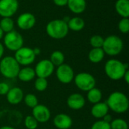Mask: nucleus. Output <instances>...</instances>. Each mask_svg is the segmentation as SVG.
I'll use <instances>...</instances> for the list:
<instances>
[{
    "label": "nucleus",
    "mask_w": 129,
    "mask_h": 129,
    "mask_svg": "<svg viewBox=\"0 0 129 129\" xmlns=\"http://www.w3.org/2000/svg\"><path fill=\"white\" fill-rule=\"evenodd\" d=\"M74 83L78 89L82 91H88L96 86V79L93 75L89 73H79L74 76Z\"/></svg>",
    "instance_id": "obj_7"
},
{
    "label": "nucleus",
    "mask_w": 129,
    "mask_h": 129,
    "mask_svg": "<svg viewBox=\"0 0 129 129\" xmlns=\"http://www.w3.org/2000/svg\"><path fill=\"white\" fill-rule=\"evenodd\" d=\"M50 61L52 63V64L54 66V67H59L60 66L61 64L64 63V61H65V56H64V54L60 51H53L51 54V56H50Z\"/></svg>",
    "instance_id": "obj_24"
},
{
    "label": "nucleus",
    "mask_w": 129,
    "mask_h": 129,
    "mask_svg": "<svg viewBox=\"0 0 129 129\" xmlns=\"http://www.w3.org/2000/svg\"><path fill=\"white\" fill-rule=\"evenodd\" d=\"M5 96H6L7 101L10 104L17 105L23 101L24 94L21 88L18 87H14L9 89L8 92Z\"/></svg>",
    "instance_id": "obj_16"
},
{
    "label": "nucleus",
    "mask_w": 129,
    "mask_h": 129,
    "mask_svg": "<svg viewBox=\"0 0 129 129\" xmlns=\"http://www.w3.org/2000/svg\"><path fill=\"white\" fill-rule=\"evenodd\" d=\"M10 89V87L8 83L2 82H0V95L1 96H5L7 93L8 92Z\"/></svg>",
    "instance_id": "obj_33"
},
{
    "label": "nucleus",
    "mask_w": 129,
    "mask_h": 129,
    "mask_svg": "<svg viewBox=\"0 0 129 129\" xmlns=\"http://www.w3.org/2000/svg\"><path fill=\"white\" fill-rule=\"evenodd\" d=\"M53 124L57 129H70L73 125V119L66 113H59L54 117Z\"/></svg>",
    "instance_id": "obj_15"
},
{
    "label": "nucleus",
    "mask_w": 129,
    "mask_h": 129,
    "mask_svg": "<svg viewBox=\"0 0 129 129\" xmlns=\"http://www.w3.org/2000/svg\"><path fill=\"white\" fill-rule=\"evenodd\" d=\"M23 123L26 129H36L39 125V122L32 115L26 116L24 119Z\"/></svg>",
    "instance_id": "obj_29"
},
{
    "label": "nucleus",
    "mask_w": 129,
    "mask_h": 129,
    "mask_svg": "<svg viewBox=\"0 0 129 129\" xmlns=\"http://www.w3.org/2000/svg\"><path fill=\"white\" fill-rule=\"evenodd\" d=\"M91 129H111L110 123L106 122L103 119H98L93 123Z\"/></svg>",
    "instance_id": "obj_32"
},
{
    "label": "nucleus",
    "mask_w": 129,
    "mask_h": 129,
    "mask_svg": "<svg viewBox=\"0 0 129 129\" xmlns=\"http://www.w3.org/2000/svg\"><path fill=\"white\" fill-rule=\"evenodd\" d=\"M102 97L103 95L101 91L96 87L87 91V100L92 104L101 102Z\"/></svg>",
    "instance_id": "obj_23"
},
{
    "label": "nucleus",
    "mask_w": 129,
    "mask_h": 129,
    "mask_svg": "<svg viewBox=\"0 0 129 129\" xmlns=\"http://www.w3.org/2000/svg\"><path fill=\"white\" fill-rule=\"evenodd\" d=\"M86 103V100L83 95L79 93L71 94L67 99V107L73 110H79L82 109Z\"/></svg>",
    "instance_id": "obj_14"
},
{
    "label": "nucleus",
    "mask_w": 129,
    "mask_h": 129,
    "mask_svg": "<svg viewBox=\"0 0 129 129\" xmlns=\"http://www.w3.org/2000/svg\"><path fill=\"white\" fill-rule=\"evenodd\" d=\"M19 8L18 0H0V16L11 17Z\"/></svg>",
    "instance_id": "obj_11"
},
{
    "label": "nucleus",
    "mask_w": 129,
    "mask_h": 129,
    "mask_svg": "<svg viewBox=\"0 0 129 129\" xmlns=\"http://www.w3.org/2000/svg\"><path fill=\"white\" fill-rule=\"evenodd\" d=\"M54 68L55 67L52 64L49 59L41 60L36 64L34 68L36 76L47 79L53 74Z\"/></svg>",
    "instance_id": "obj_9"
},
{
    "label": "nucleus",
    "mask_w": 129,
    "mask_h": 129,
    "mask_svg": "<svg viewBox=\"0 0 129 129\" xmlns=\"http://www.w3.org/2000/svg\"><path fill=\"white\" fill-rule=\"evenodd\" d=\"M24 104H26V107H29V108H34L36 105L39 104V101L37 97L33 94H27L26 95H25L23 97V100Z\"/></svg>",
    "instance_id": "obj_27"
},
{
    "label": "nucleus",
    "mask_w": 129,
    "mask_h": 129,
    "mask_svg": "<svg viewBox=\"0 0 129 129\" xmlns=\"http://www.w3.org/2000/svg\"><path fill=\"white\" fill-rule=\"evenodd\" d=\"M0 28L3 33H8L14 30V22L11 17H2L0 20Z\"/></svg>",
    "instance_id": "obj_25"
},
{
    "label": "nucleus",
    "mask_w": 129,
    "mask_h": 129,
    "mask_svg": "<svg viewBox=\"0 0 129 129\" xmlns=\"http://www.w3.org/2000/svg\"><path fill=\"white\" fill-rule=\"evenodd\" d=\"M111 129H128V122L123 119H115L110 122Z\"/></svg>",
    "instance_id": "obj_28"
},
{
    "label": "nucleus",
    "mask_w": 129,
    "mask_h": 129,
    "mask_svg": "<svg viewBox=\"0 0 129 129\" xmlns=\"http://www.w3.org/2000/svg\"><path fill=\"white\" fill-rule=\"evenodd\" d=\"M14 57L20 66L28 67L34 63L36 56L35 55L33 48L23 46L15 51Z\"/></svg>",
    "instance_id": "obj_8"
},
{
    "label": "nucleus",
    "mask_w": 129,
    "mask_h": 129,
    "mask_svg": "<svg viewBox=\"0 0 129 129\" xmlns=\"http://www.w3.org/2000/svg\"><path fill=\"white\" fill-rule=\"evenodd\" d=\"M104 122H108V123H110L111 122H112V120H113V119H112V116H110L109 113H107L103 119H102Z\"/></svg>",
    "instance_id": "obj_35"
},
{
    "label": "nucleus",
    "mask_w": 129,
    "mask_h": 129,
    "mask_svg": "<svg viewBox=\"0 0 129 129\" xmlns=\"http://www.w3.org/2000/svg\"><path fill=\"white\" fill-rule=\"evenodd\" d=\"M68 0H53L54 5H56L58 7H64L67 5Z\"/></svg>",
    "instance_id": "obj_34"
},
{
    "label": "nucleus",
    "mask_w": 129,
    "mask_h": 129,
    "mask_svg": "<svg viewBox=\"0 0 129 129\" xmlns=\"http://www.w3.org/2000/svg\"><path fill=\"white\" fill-rule=\"evenodd\" d=\"M119 30L122 33H128L129 32V19L128 17H123L122 18L118 24Z\"/></svg>",
    "instance_id": "obj_31"
},
{
    "label": "nucleus",
    "mask_w": 129,
    "mask_h": 129,
    "mask_svg": "<svg viewBox=\"0 0 129 129\" xmlns=\"http://www.w3.org/2000/svg\"><path fill=\"white\" fill-rule=\"evenodd\" d=\"M109 107L106 102H98L93 104L91 109V114L97 119H102L107 113H109Z\"/></svg>",
    "instance_id": "obj_17"
},
{
    "label": "nucleus",
    "mask_w": 129,
    "mask_h": 129,
    "mask_svg": "<svg viewBox=\"0 0 129 129\" xmlns=\"http://www.w3.org/2000/svg\"><path fill=\"white\" fill-rule=\"evenodd\" d=\"M3 36H4V33H3V31L1 29V28H0V40L3 38Z\"/></svg>",
    "instance_id": "obj_40"
},
{
    "label": "nucleus",
    "mask_w": 129,
    "mask_h": 129,
    "mask_svg": "<svg viewBox=\"0 0 129 129\" xmlns=\"http://www.w3.org/2000/svg\"><path fill=\"white\" fill-rule=\"evenodd\" d=\"M128 70V65L117 59H110L104 65V72L107 76L113 81L122 79Z\"/></svg>",
    "instance_id": "obj_2"
},
{
    "label": "nucleus",
    "mask_w": 129,
    "mask_h": 129,
    "mask_svg": "<svg viewBox=\"0 0 129 129\" xmlns=\"http://www.w3.org/2000/svg\"><path fill=\"white\" fill-rule=\"evenodd\" d=\"M123 79H124V81L126 82V84H129V70H128L126 72H125V75H124V76H123V78H122Z\"/></svg>",
    "instance_id": "obj_36"
},
{
    "label": "nucleus",
    "mask_w": 129,
    "mask_h": 129,
    "mask_svg": "<svg viewBox=\"0 0 129 129\" xmlns=\"http://www.w3.org/2000/svg\"><path fill=\"white\" fill-rule=\"evenodd\" d=\"M67 6L72 13L79 14L85 11L87 3L86 0H68Z\"/></svg>",
    "instance_id": "obj_18"
},
{
    "label": "nucleus",
    "mask_w": 129,
    "mask_h": 129,
    "mask_svg": "<svg viewBox=\"0 0 129 129\" xmlns=\"http://www.w3.org/2000/svg\"><path fill=\"white\" fill-rule=\"evenodd\" d=\"M45 30L48 36L54 39H64L69 33L67 23L63 19H55L49 21L46 25Z\"/></svg>",
    "instance_id": "obj_3"
},
{
    "label": "nucleus",
    "mask_w": 129,
    "mask_h": 129,
    "mask_svg": "<svg viewBox=\"0 0 129 129\" xmlns=\"http://www.w3.org/2000/svg\"><path fill=\"white\" fill-rule=\"evenodd\" d=\"M104 38L100 35H94L90 38V45L92 48H102Z\"/></svg>",
    "instance_id": "obj_30"
},
{
    "label": "nucleus",
    "mask_w": 129,
    "mask_h": 129,
    "mask_svg": "<svg viewBox=\"0 0 129 129\" xmlns=\"http://www.w3.org/2000/svg\"><path fill=\"white\" fill-rule=\"evenodd\" d=\"M48 86V82L47 79L37 77V79L34 82V88L37 91L39 92L45 91L47 89Z\"/></svg>",
    "instance_id": "obj_26"
},
{
    "label": "nucleus",
    "mask_w": 129,
    "mask_h": 129,
    "mask_svg": "<svg viewBox=\"0 0 129 129\" xmlns=\"http://www.w3.org/2000/svg\"><path fill=\"white\" fill-rule=\"evenodd\" d=\"M33 52H34L36 56L39 55L40 53H41V51H40V49L39 48H33Z\"/></svg>",
    "instance_id": "obj_38"
},
{
    "label": "nucleus",
    "mask_w": 129,
    "mask_h": 129,
    "mask_svg": "<svg viewBox=\"0 0 129 129\" xmlns=\"http://www.w3.org/2000/svg\"><path fill=\"white\" fill-rule=\"evenodd\" d=\"M32 116L39 123H46L51 116V111L48 107L44 104H38L33 108Z\"/></svg>",
    "instance_id": "obj_13"
},
{
    "label": "nucleus",
    "mask_w": 129,
    "mask_h": 129,
    "mask_svg": "<svg viewBox=\"0 0 129 129\" xmlns=\"http://www.w3.org/2000/svg\"><path fill=\"white\" fill-rule=\"evenodd\" d=\"M107 104L113 112L122 114L126 113L129 108V100L126 94L121 91L111 93L107 100Z\"/></svg>",
    "instance_id": "obj_1"
},
{
    "label": "nucleus",
    "mask_w": 129,
    "mask_h": 129,
    "mask_svg": "<svg viewBox=\"0 0 129 129\" xmlns=\"http://www.w3.org/2000/svg\"><path fill=\"white\" fill-rule=\"evenodd\" d=\"M69 30L73 32H79L82 30L85 27V20L79 17H73L70 18L69 21L67 23Z\"/></svg>",
    "instance_id": "obj_21"
},
{
    "label": "nucleus",
    "mask_w": 129,
    "mask_h": 129,
    "mask_svg": "<svg viewBox=\"0 0 129 129\" xmlns=\"http://www.w3.org/2000/svg\"><path fill=\"white\" fill-rule=\"evenodd\" d=\"M20 66L12 56H6L0 60V74L7 79L17 76Z\"/></svg>",
    "instance_id": "obj_5"
},
{
    "label": "nucleus",
    "mask_w": 129,
    "mask_h": 129,
    "mask_svg": "<svg viewBox=\"0 0 129 129\" xmlns=\"http://www.w3.org/2000/svg\"><path fill=\"white\" fill-rule=\"evenodd\" d=\"M116 13L123 17H129V0H117L115 3Z\"/></svg>",
    "instance_id": "obj_20"
},
{
    "label": "nucleus",
    "mask_w": 129,
    "mask_h": 129,
    "mask_svg": "<svg viewBox=\"0 0 129 129\" xmlns=\"http://www.w3.org/2000/svg\"><path fill=\"white\" fill-rule=\"evenodd\" d=\"M2 39L4 47L11 51L15 52L23 46L24 40L22 35L14 29L11 32L6 33L3 36Z\"/></svg>",
    "instance_id": "obj_6"
},
{
    "label": "nucleus",
    "mask_w": 129,
    "mask_h": 129,
    "mask_svg": "<svg viewBox=\"0 0 129 129\" xmlns=\"http://www.w3.org/2000/svg\"><path fill=\"white\" fill-rule=\"evenodd\" d=\"M56 76L60 82L63 84H70L73 81L75 73L71 66L63 63L57 67L56 70Z\"/></svg>",
    "instance_id": "obj_10"
},
{
    "label": "nucleus",
    "mask_w": 129,
    "mask_h": 129,
    "mask_svg": "<svg viewBox=\"0 0 129 129\" xmlns=\"http://www.w3.org/2000/svg\"><path fill=\"white\" fill-rule=\"evenodd\" d=\"M17 77L23 82H29L33 81V79H34V78L36 77L34 68L29 66L20 68Z\"/></svg>",
    "instance_id": "obj_19"
},
{
    "label": "nucleus",
    "mask_w": 129,
    "mask_h": 129,
    "mask_svg": "<svg viewBox=\"0 0 129 129\" xmlns=\"http://www.w3.org/2000/svg\"><path fill=\"white\" fill-rule=\"evenodd\" d=\"M36 17L29 12H25L20 14L17 19V25L21 30H29L36 25Z\"/></svg>",
    "instance_id": "obj_12"
},
{
    "label": "nucleus",
    "mask_w": 129,
    "mask_h": 129,
    "mask_svg": "<svg viewBox=\"0 0 129 129\" xmlns=\"http://www.w3.org/2000/svg\"><path fill=\"white\" fill-rule=\"evenodd\" d=\"M124 43L122 39L116 35H110L104 40L102 49L105 54L114 57L119 55L123 50Z\"/></svg>",
    "instance_id": "obj_4"
},
{
    "label": "nucleus",
    "mask_w": 129,
    "mask_h": 129,
    "mask_svg": "<svg viewBox=\"0 0 129 129\" xmlns=\"http://www.w3.org/2000/svg\"><path fill=\"white\" fill-rule=\"evenodd\" d=\"M0 129H16L14 128L12 126H9V125H5V126H2L0 127Z\"/></svg>",
    "instance_id": "obj_39"
},
{
    "label": "nucleus",
    "mask_w": 129,
    "mask_h": 129,
    "mask_svg": "<svg viewBox=\"0 0 129 129\" xmlns=\"http://www.w3.org/2000/svg\"><path fill=\"white\" fill-rule=\"evenodd\" d=\"M105 56V53L102 48H92L88 53V60L92 63H101Z\"/></svg>",
    "instance_id": "obj_22"
},
{
    "label": "nucleus",
    "mask_w": 129,
    "mask_h": 129,
    "mask_svg": "<svg viewBox=\"0 0 129 129\" xmlns=\"http://www.w3.org/2000/svg\"><path fill=\"white\" fill-rule=\"evenodd\" d=\"M4 52H5V47L3 45V44L2 42H0V60L3 57Z\"/></svg>",
    "instance_id": "obj_37"
}]
</instances>
